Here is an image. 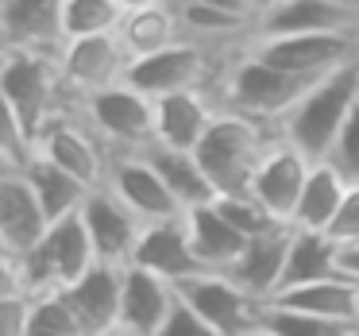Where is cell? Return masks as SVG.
Segmentation results:
<instances>
[{
  "label": "cell",
  "instance_id": "6da1fadb",
  "mask_svg": "<svg viewBox=\"0 0 359 336\" xmlns=\"http://www.w3.org/2000/svg\"><path fill=\"white\" fill-rule=\"evenodd\" d=\"M278 135H282L278 128L263 124V120L220 109V116L212 120V128L194 151L205 178L217 189V197H248L259 166H263L266 151L274 147Z\"/></svg>",
  "mask_w": 359,
  "mask_h": 336
},
{
  "label": "cell",
  "instance_id": "7a4b0ae2",
  "mask_svg": "<svg viewBox=\"0 0 359 336\" xmlns=\"http://www.w3.org/2000/svg\"><path fill=\"white\" fill-rule=\"evenodd\" d=\"M359 105V58L340 70L325 74L317 86L305 93V101L282 120V140L294 143L305 159L313 163H325L328 151H332L340 128L348 124V116Z\"/></svg>",
  "mask_w": 359,
  "mask_h": 336
},
{
  "label": "cell",
  "instance_id": "3957f363",
  "mask_svg": "<svg viewBox=\"0 0 359 336\" xmlns=\"http://www.w3.org/2000/svg\"><path fill=\"white\" fill-rule=\"evenodd\" d=\"M320 78L286 74L278 66L263 62L259 55H251V51H243V58H236L224 74V97H228V109L232 112H243L251 120L282 128V120L305 101V93Z\"/></svg>",
  "mask_w": 359,
  "mask_h": 336
},
{
  "label": "cell",
  "instance_id": "277c9868",
  "mask_svg": "<svg viewBox=\"0 0 359 336\" xmlns=\"http://www.w3.org/2000/svg\"><path fill=\"white\" fill-rule=\"evenodd\" d=\"M16 259H20L24 286L32 297H50V294H62L66 286H74L97 263V251H93V240L86 232L81 209L62 217V220H55V224H47L43 240Z\"/></svg>",
  "mask_w": 359,
  "mask_h": 336
},
{
  "label": "cell",
  "instance_id": "5b68a950",
  "mask_svg": "<svg viewBox=\"0 0 359 336\" xmlns=\"http://www.w3.org/2000/svg\"><path fill=\"white\" fill-rule=\"evenodd\" d=\"M0 93L12 101V109L20 112L24 128L32 132V140H39V132L55 116H62L66 105L62 93H70L62 81L55 55H35V51H8L0 58Z\"/></svg>",
  "mask_w": 359,
  "mask_h": 336
},
{
  "label": "cell",
  "instance_id": "8992f818",
  "mask_svg": "<svg viewBox=\"0 0 359 336\" xmlns=\"http://www.w3.org/2000/svg\"><path fill=\"white\" fill-rule=\"evenodd\" d=\"M78 109L112 155H140L155 147V97L140 93L128 81L81 97Z\"/></svg>",
  "mask_w": 359,
  "mask_h": 336
},
{
  "label": "cell",
  "instance_id": "52a82bcc",
  "mask_svg": "<svg viewBox=\"0 0 359 336\" xmlns=\"http://www.w3.org/2000/svg\"><path fill=\"white\" fill-rule=\"evenodd\" d=\"M178 297L194 313H201L220 336H248L263 325V305L255 294L240 286L224 271H201L194 278L178 282Z\"/></svg>",
  "mask_w": 359,
  "mask_h": 336
},
{
  "label": "cell",
  "instance_id": "ba28073f",
  "mask_svg": "<svg viewBox=\"0 0 359 336\" xmlns=\"http://www.w3.org/2000/svg\"><path fill=\"white\" fill-rule=\"evenodd\" d=\"M35 155L50 159L55 166H62L66 174L81 182V186L97 189L109 182V166H112V151L101 143V135L86 124L74 120L70 112L55 116L35 140Z\"/></svg>",
  "mask_w": 359,
  "mask_h": 336
},
{
  "label": "cell",
  "instance_id": "9c48e42d",
  "mask_svg": "<svg viewBox=\"0 0 359 336\" xmlns=\"http://www.w3.org/2000/svg\"><path fill=\"white\" fill-rule=\"evenodd\" d=\"M212 78V58L209 47L197 39H182L174 47L158 51V55L135 58L128 66V86H135L147 97H170V93H186V89H209Z\"/></svg>",
  "mask_w": 359,
  "mask_h": 336
},
{
  "label": "cell",
  "instance_id": "30bf717a",
  "mask_svg": "<svg viewBox=\"0 0 359 336\" xmlns=\"http://www.w3.org/2000/svg\"><path fill=\"white\" fill-rule=\"evenodd\" d=\"M251 55L302 78H325L359 58V35H278V39H251Z\"/></svg>",
  "mask_w": 359,
  "mask_h": 336
},
{
  "label": "cell",
  "instance_id": "8fae6325",
  "mask_svg": "<svg viewBox=\"0 0 359 336\" xmlns=\"http://www.w3.org/2000/svg\"><path fill=\"white\" fill-rule=\"evenodd\" d=\"M128 66H132V55L124 51L120 35H89V39H70L58 55V70H62V81L70 93L89 97L101 93L109 86H120L128 81Z\"/></svg>",
  "mask_w": 359,
  "mask_h": 336
},
{
  "label": "cell",
  "instance_id": "7c38bea8",
  "mask_svg": "<svg viewBox=\"0 0 359 336\" xmlns=\"http://www.w3.org/2000/svg\"><path fill=\"white\" fill-rule=\"evenodd\" d=\"M81 220H86V232H89V240H93L97 263L128 267L135 259V243H140L143 220L135 217L109 186L89 189L86 205H81Z\"/></svg>",
  "mask_w": 359,
  "mask_h": 336
},
{
  "label": "cell",
  "instance_id": "4fadbf2b",
  "mask_svg": "<svg viewBox=\"0 0 359 336\" xmlns=\"http://www.w3.org/2000/svg\"><path fill=\"white\" fill-rule=\"evenodd\" d=\"M0 47L35 51V55H62V0H0Z\"/></svg>",
  "mask_w": 359,
  "mask_h": 336
},
{
  "label": "cell",
  "instance_id": "5bb4252c",
  "mask_svg": "<svg viewBox=\"0 0 359 336\" xmlns=\"http://www.w3.org/2000/svg\"><path fill=\"white\" fill-rule=\"evenodd\" d=\"M104 186L143 220V224H155V220H170V217H182V205L174 201V194L166 189L163 174L151 166V159L143 155H112V166H109V182Z\"/></svg>",
  "mask_w": 359,
  "mask_h": 336
},
{
  "label": "cell",
  "instance_id": "9a60e30c",
  "mask_svg": "<svg viewBox=\"0 0 359 336\" xmlns=\"http://www.w3.org/2000/svg\"><path fill=\"white\" fill-rule=\"evenodd\" d=\"M309 170H313V159H305L294 143H286L278 135L274 147L266 151L259 174H255L251 197H255V201L263 205L274 220L294 224V213H297V201H302L305 182H309Z\"/></svg>",
  "mask_w": 359,
  "mask_h": 336
},
{
  "label": "cell",
  "instance_id": "2e32d148",
  "mask_svg": "<svg viewBox=\"0 0 359 336\" xmlns=\"http://www.w3.org/2000/svg\"><path fill=\"white\" fill-rule=\"evenodd\" d=\"M255 39L278 35H359V12L332 0H290L274 12L255 16Z\"/></svg>",
  "mask_w": 359,
  "mask_h": 336
},
{
  "label": "cell",
  "instance_id": "e0dca14e",
  "mask_svg": "<svg viewBox=\"0 0 359 336\" xmlns=\"http://www.w3.org/2000/svg\"><path fill=\"white\" fill-rule=\"evenodd\" d=\"M135 267L143 271L163 274L166 282H186L194 274H201L205 267L197 263L194 243H189V228H186V213L170 220H155V224H143L140 243H135Z\"/></svg>",
  "mask_w": 359,
  "mask_h": 336
},
{
  "label": "cell",
  "instance_id": "ac0fdd59",
  "mask_svg": "<svg viewBox=\"0 0 359 336\" xmlns=\"http://www.w3.org/2000/svg\"><path fill=\"white\" fill-rule=\"evenodd\" d=\"M120 294H124V267L93 263L74 286L62 290L74 317L86 325L89 336H104L120 328Z\"/></svg>",
  "mask_w": 359,
  "mask_h": 336
},
{
  "label": "cell",
  "instance_id": "d6986e66",
  "mask_svg": "<svg viewBox=\"0 0 359 336\" xmlns=\"http://www.w3.org/2000/svg\"><path fill=\"white\" fill-rule=\"evenodd\" d=\"M174 302H178V286L166 282L163 274L143 271V267L128 263L124 267V294H120V328L140 336H158L166 325Z\"/></svg>",
  "mask_w": 359,
  "mask_h": 336
},
{
  "label": "cell",
  "instance_id": "ffe728a7",
  "mask_svg": "<svg viewBox=\"0 0 359 336\" xmlns=\"http://www.w3.org/2000/svg\"><path fill=\"white\" fill-rule=\"evenodd\" d=\"M290 240H294V224H274L266 232L251 236L243 255L228 267L224 274H232L248 294H255L259 302H271L282 286V271H286Z\"/></svg>",
  "mask_w": 359,
  "mask_h": 336
},
{
  "label": "cell",
  "instance_id": "44dd1931",
  "mask_svg": "<svg viewBox=\"0 0 359 336\" xmlns=\"http://www.w3.org/2000/svg\"><path fill=\"white\" fill-rule=\"evenodd\" d=\"M220 109L209 101V89H186V93H170L155 101V143L174 151H197L205 132Z\"/></svg>",
  "mask_w": 359,
  "mask_h": 336
},
{
  "label": "cell",
  "instance_id": "7402d4cb",
  "mask_svg": "<svg viewBox=\"0 0 359 336\" xmlns=\"http://www.w3.org/2000/svg\"><path fill=\"white\" fill-rule=\"evenodd\" d=\"M186 228H189V243H194V255L205 271H228L236 259L248 248V236L217 209V201L197 205L186 213Z\"/></svg>",
  "mask_w": 359,
  "mask_h": 336
},
{
  "label": "cell",
  "instance_id": "603a6c76",
  "mask_svg": "<svg viewBox=\"0 0 359 336\" xmlns=\"http://www.w3.org/2000/svg\"><path fill=\"white\" fill-rule=\"evenodd\" d=\"M47 213H43L39 197H35L32 182L24 178V170L16 178L0 182V236L8 240L12 255H24L47 232Z\"/></svg>",
  "mask_w": 359,
  "mask_h": 336
},
{
  "label": "cell",
  "instance_id": "cb8c5ba5",
  "mask_svg": "<svg viewBox=\"0 0 359 336\" xmlns=\"http://www.w3.org/2000/svg\"><path fill=\"white\" fill-rule=\"evenodd\" d=\"M178 8L182 4H147V8H128L124 12L116 35H120V43H124V51L132 55V62L189 39L186 27H182Z\"/></svg>",
  "mask_w": 359,
  "mask_h": 336
},
{
  "label": "cell",
  "instance_id": "d4e9b609",
  "mask_svg": "<svg viewBox=\"0 0 359 336\" xmlns=\"http://www.w3.org/2000/svg\"><path fill=\"white\" fill-rule=\"evenodd\" d=\"M355 294H359V282L351 278V274H332V278H320V282L278 290L266 305L309 313V317H328V321H351L355 317ZM351 325H355V321H351Z\"/></svg>",
  "mask_w": 359,
  "mask_h": 336
},
{
  "label": "cell",
  "instance_id": "484cf974",
  "mask_svg": "<svg viewBox=\"0 0 359 336\" xmlns=\"http://www.w3.org/2000/svg\"><path fill=\"white\" fill-rule=\"evenodd\" d=\"M344 274V248L336 240H328L325 232H305L294 228V240H290V255H286V271H282V286H305V282H320Z\"/></svg>",
  "mask_w": 359,
  "mask_h": 336
},
{
  "label": "cell",
  "instance_id": "4316f807",
  "mask_svg": "<svg viewBox=\"0 0 359 336\" xmlns=\"http://www.w3.org/2000/svg\"><path fill=\"white\" fill-rule=\"evenodd\" d=\"M143 155H147L151 166L163 174L166 189H170L174 201H178L186 213L197 209V205L217 201V189H212L209 178H205V170H201V163H197L194 151H174V147H163V143H155V147H147Z\"/></svg>",
  "mask_w": 359,
  "mask_h": 336
},
{
  "label": "cell",
  "instance_id": "83f0119b",
  "mask_svg": "<svg viewBox=\"0 0 359 336\" xmlns=\"http://www.w3.org/2000/svg\"><path fill=\"white\" fill-rule=\"evenodd\" d=\"M24 178L32 182V189H35V197H39V205H43V213H47L50 224L62 220V217H70V213H78L81 205H86V197H89V186H81L74 174H66L62 166H55L43 155L27 159Z\"/></svg>",
  "mask_w": 359,
  "mask_h": 336
},
{
  "label": "cell",
  "instance_id": "f1b7e54d",
  "mask_svg": "<svg viewBox=\"0 0 359 336\" xmlns=\"http://www.w3.org/2000/svg\"><path fill=\"white\" fill-rule=\"evenodd\" d=\"M351 182L336 170L332 163H313L309 182L302 189V201H297L294 213V228H305V232H325L332 224L336 209H340L344 194H348Z\"/></svg>",
  "mask_w": 359,
  "mask_h": 336
},
{
  "label": "cell",
  "instance_id": "f546056e",
  "mask_svg": "<svg viewBox=\"0 0 359 336\" xmlns=\"http://www.w3.org/2000/svg\"><path fill=\"white\" fill-rule=\"evenodd\" d=\"M120 0H62V32L70 39H89V35H112L124 20Z\"/></svg>",
  "mask_w": 359,
  "mask_h": 336
},
{
  "label": "cell",
  "instance_id": "4dcf8cb0",
  "mask_svg": "<svg viewBox=\"0 0 359 336\" xmlns=\"http://www.w3.org/2000/svg\"><path fill=\"white\" fill-rule=\"evenodd\" d=\"M182 27H186L189 39L197 43H212V39H228V35H240L243 27H255V20L236 16L228 8H217L209 0H182Z\"/></svg>",
  "mask_w": 359,
  "mask_h": 336
},
{
  "label": "cell",
  "instance_id": "1f68e13d",
  "mask_svg": "<svg viewBox=\"0 0 359 336\" xmlns=\"http://www.w3.org/2000/svg\"><path fill=\"white\" fill-rule=\"evenodd\" d=\"M263 328H271L274 336H359L351 321L309 317V313L278 309V305H263Z\"/></svg>",
  "mask_w": 359,
  "mask_h": 336
},
{
  "label": "cell",
  "instance_id": "d6a6232c",
  "mask_svg": "<svg viewBox=\"0 0 359 336\" xmlns=\"http://www.w3.org/2000/svg\"><path fill=\"white\" fill-rule=\"evenodd\" d=\"M27 336H89V332L74 317L70 302L62 294H50V297H35V313H32Z\"/></svg>",
  "mask_w": 359,
  "mask_h": 336
},
{
  "label": "cell",
  "instance_id": "836d02e7",
  "mask_svg": "<svg viewBox=\"0 0 359 336\" xmlns=\"http://www.w3.org/2000/svg\"><path fill=\"white\" fill-rule=\"evenodd\" d=\"M217 209L224 213V217L232 220L248 240H251V236H259V232H266V228H274V224H282V220H274L251 194L248 197H217Z\"/></svg>",
  "mask_w": 359,
  "mask_h": 336
},
{
  "label": "cell",
  "instance_id": "e575fe53",
  "mask_svg": "<svg viewBox=\"0 0 359 336\" xmlns=\"http://www.w3.org/2000/svg\"><path fill=\"white\" fill-rule=\"evenodd\" d=\"M0 151H8L12 159H20V163L27 166V159L35 155V140L32 132L24 128V120H20V112L12 109V101L4 93H0Z\"/></svg>",
  "mask_w": 359,
  "mask_h": 336
},
{
  "label": "cell",
  "instance_id": "d590c367",
  "mask_svg": "<svg viewBox=\"0 0 359 336\" xmlns=\"http://www.w3.org/2000/svg\"><path fill=\"white\" fill-rule=\"evenodd\" d=\"M325 163H332L348 182H359V105L348 116V124L340 128V135H336V143H332Z\"/></svg>",
  "mask_w": 359,
  "mask_h": 336
},
{
  "label": "cell",
  "instance_id": "8d00e7d4",
  "mask_svg": "<svg viewBox=\"0 0 359 336\" xmlns=\"http://www.w3.org/2000/svg\"><path fill=\"white\" fill-rule=\"evenodd\" d=\"M328 240H336L344 251L348 248H359V182H351L348 194H344L340 209H336L332 224L325 228Z\"/></svg>",
  "mask_w": 359,
  "mask_h": 336
},
{
  "label": "cell",
  "instance_id": "74e56055",
  "mask_svg": "<svg viewBox=\"0 0 359 336\" xmlns=\"http://www.w3.org/2000/svg\"><path fill=\"white\" fill-rule=\"evenodd\" d=\"M158 336H220V332L201 317V313H194L178 297V302H174V309H170V317H166V325L158 328Z\"/></svg>",
  "mask_w": 359,
  "mask_h": 336
},
{
  "label": "cell",
  "instance_id": "f35d334b",
  "mask_svg": "<svg viewBox=\"0 0 359 336\" xmlns=\"http://www.w3.org/2000/svg\"><path fill=\"white\" fill-rule=\"evenodd\" d=\"M32 313H35V297L32 294H20V297L0 302V336H27Z\"/></svg>",
  "mask_w": 359,
  "mask_h": 336
},
{
  "label": "cell",
  "instance_id": "ab89813d",
  "mask_svg": "<svg viewBox=\"0 0 359 336\" xmlns=\"http://www.w3.org/2000/svg\"><path fill=\"white\" fill-rule=\"evenodd\" d=\"M27 294L24 286V271H20V259L8 255V259H0V302H8V297H20Z\"/></svg>",
  "mask_w": 359,
  "mask_h": 336
},
{
  "label": "cell",
  "instance_id": "60d3db41",
  "mask_svg": "<svg viewBox=\"0 0 359 336\" xmlns=\"http://www.w3.org/2000/svg\"><path fill=\"white\" fill-rule=\"evenodd\" d=\"M209 4H217V8H228V12H236V16L255 20V8H251V0H209Z\"/></svg>",
  "mask_w": 359,
  "mask_h": 336
},
{
  "label": "cell",
  "instance_id": "b9f144b4",
  "mask_svg": "<svg viewBox=\"0 0 359 336\" xmlns=\"http://www.w3.org/2000/svg\"><path fill=\"white\" fill-rule=\"evenodd\" d=\"M20 170H24V163H20V159H12L8 151H0V182H8V178H16Z\"/></svg>",
  "mask_w": 359,
  "mask_h": 336
},
{
  "label": "cell",
  "instance_id": "7bdbcfd3",
  "mask_svg": "<svg viewBox=\"0 0 359 336\" xmlns=\"http://www.w3.org/2000/svg\"><path fill=\"white\" fill-rule=\"evenodd\" d=\"M282 4H290V0H251L255 16H263V12H274V8H282Z\"/></svg>",
  "mask_w": 359,
  "mask_h": 336
},
{
  "label": "cell",
  "instance_id": "ee69618b",
  "mask_svg": "<svg viewBox=\"0 0 359 336\" xmlns=\"http://www.w3.org/2000/svg\"><path fill=\"white\" fill-rule=\"evenodd\" d=\"M8 255H12V248H8V240L0 236V259H8Z\"/></svg>",
  "mask_w": 359,
  "mask_h": 336
},
{
  "label": "cell",
  "instance_id": "f6af8a7d",
  "mask_svg": "<svg viewBox=\"0 0 359 336\" xmlns=\"http://www.w3.org/2000/svg\"><path fill=\"white\" fill-rule=\"evenodd\" d=\"M332 4H344V8H351V12H359V0H332Z\"/></svg>",
  "mask_w": 359,
  "mask_h": 336
},
{
  "label": "cell",
  "instance_id": "bcb514c9",
  "mask_svg": "<svg viewBox=\"0 0 359 336\" xmlns=\"http://www.w3.org/2000/svg\"><path fill=\"white\" fill-rule=\"evenodd\" d=\"M104 336H140V332H128V328H112V332H104Z\"/></svg>",
  "mask_w": 359,
  "mask_h": 336
},
{
  "label": "cell",
  "instance_id": "7dc6e473",
  "mask_svg": "<svg viewBox=\"0 0 359 336\" xmlns=\"http://www.w3.org/2000/svg\"><path fill=\"white\" fill-rule=\"evenodd\" d=\"M248 336H274V332H271V328H263V325H259L255 332H248Z\"/></svg>",
  "mask_w": 359,
  "mask_h": 336
},
{
  "label": "cell",
  "instance_id": "c3c4849f",
  "mask_svg": "<svg viewBox=\"0 0 359 336\" xmlns=\"http://www.w3.org/2000/svg\"><path fill=\"white\" fill-rule=\"evenodd\" d=\"M351 321H355V328H359V294H355V317H351Z\"/></svg>",
  "mask_w": 359,
  "mask_h": 336
}]
</instances>
